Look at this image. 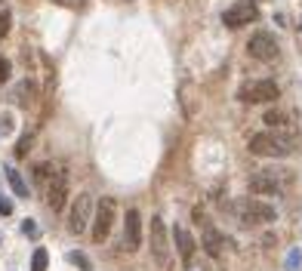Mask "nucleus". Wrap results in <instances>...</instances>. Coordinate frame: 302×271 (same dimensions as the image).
<instances>
[{"label":"nucleus","instance_id":"obj_11","mask_svg":"<svg viewBox=\"0 0 302 271\" xmlns=\"http://www.w3.org/2000/svg\"><path fill=\"white\" fill-rule=\"evenodd\" d=\"M256 19H259L256 0H238V4H232L229 10L222 13V25L225 28H244V25H250Z\"/></svg>","mask_w":302,"mask_h":271},{"label":"nucleus","instance_id":"obj_4","mask_svg":"<svg viewBox=\"0 0 302 271\" xmlns=\"http://www.w3.org/2000/svg\"><path fill=\"white\" fill-rule=\"evenodd\" d=\"M148 250H151V259H155L158 268H167V265H170L173 247H170L167 225H164L161 216H151V225H148Z\"/></svg>","mask_w":302,"mask_h":271},{"label":"nucleus","instance_id":"obj_5","mask_svg":"<svg viewBox=\"0 0 302 271\" xmlns=\"http://www.w3.org/2000/svg\"><path fill=\"white\" fill-rule=\"evenodd\" d=\"M281 96V87L275 81H247L238 90V99L244 105H262V102H275Z\"/></svg>","mask_w":302,"mask_h":271},{"label":"nucleus","instance_id":"obj_1","mask_svg":"<svg viewBox=\"0 0 302 271\" xmlns=\"http://www.w3.org/2000/svg\"><path fill=\"white\" fill-rule=\"evenodd\" d=\"M247 148H250V154H256V158H287V154L293 151V139L266 130V133L250 136Z\"/></svg>","mask_w":302,"mask_h":271},{"label":"nucleus","instance_id":"obj_13","mask_svg":"<svg viewBox=\"0 0 302 271\" xmlns=\"http://www.w3.org/2000/svg\"><path fill=\"white\" fill-rule=\"evenodd\" d=\"M173 247H176V253H179V259H182V265H192L195 250H198V241L188 235L182 225H176V228H173Z\"/></svg>","mask_w":302,"mask_h":271},{"label":"nucleus","instance_id":"obj_2","mask_svg":"<svg viewBox=\"0 0 302 271\" xmlns=\"http://www.w3.org/2000/svg\"><path fill=\"white\" fill-rule=\"evenodd\" d=\"M293 182V170H259L256 176H250V191L253 195H272L281 198L284 188Z\"/></svg>","mask_w":302,"mask_h":271},{"label":"nucleus","instance_id":"obj_18","mask_svg":"<svg viewBox=\"0 0 302 271\" xmlns=\"http://www.w3.org/2000/svg\"><path fill=\"white\" fill-rule=\"evenodd\" d=\"M53 173H56V170H53V164H37V167H34V179H37V182H44V185L53 179Z\"/></svg>","mask_w":302,"mask_h":271},{"label":"nucleus","instance_id":"obj_10","mask_svg":"<svg viewBox=\"0 0 302 271\" xmlns=\"http://www.w3.org/2000/svg\"><path fill=\"white\" fill-rule=\"evenodd\" d=\"M68 198H71L68 173H65V170H56V173H53V179L47 182V207H50L53 213H62V210H65V204H68Z\"/></svg>","mask_w":302,"mask_h":271},{"label":"nucleus","instance_id":"obj_19","mask_svg":"<svg viewBox=\"0 0 302 271\" xmlns=\"http://www.w3.org/2000/svg\"><path fill=\"white\" fill-rule=\"evenodd\" d=\"M10 22H13L10 10H7V7H0V41L7 37V31H10Z\"/></svg>","mask_w":302,"mask_h":271},{"label":"nucleus","instance_id":"obj_15","mask_svg":"<svg viewBox=\"0 0 302 271\" xmlns=\"http://www.w3.org/2000/svg\"><path fill=\"white\" fill-rule=\"evenodd\" d=\"M7 182H10V188L16 191V198H22V201H28V182L22 179V173L19 170H7Z\"/></svg>","mask_w":302,"mask_h":271},{"label":"nucleus","instance_id":"obj_17","mask_svg":"<svg viewBox=\"0 0 302 271\" xmlns=\"http://www.w3.org/2000/svg\"><path fill=\"white\" fill-rule=\"evenodd\" d=\"M47 265H50V253L44 247H37L31 256V271H47Z\"/></svg>","mask_w":302,"mask_h":271},{"label":"nucleus","instance_id":"obj_8","mask_svg":"<svg viewBox=\"0 0 302 271\" xmlns=\"http://www.w3.org/2000/svg\"><path fill=\"white\" fill-rule=\"evenodd\" d=\"M247 53H250L256 62H275V59L281 56V47H278V41H275V34L256 31V34H250V41H247Z\"/></svg>","mask_w":302,"mask_h":271},{"label":"nucleus","instance_id":"obj_3","mask_svg":"<svg viewBox=\"0 0 302 271\" xmlns=\"http://www.w3.org/2000/svg\"><path fill=\"white\" fill-rule=\"evenodd\" d=\"M235 213L244 225H272V222H278V210L266 201H259V198H241L235 204Z\"/></svg>","mask_w":302,"mask_h":271},{"label":"nucleus","instance_id":"obj_14","mask_svg":"<svg viewBox=\"0 0 302 271\" xmlns=\"http://www.w3.org/2000/svg\"><path fill=\"white\" fill-rule=\"evenodd\" d=\"M13 99H16L19 105H31V102L37 99V81H34V77H25V81H22V84L16 87Z\"/></svg>","mask_w":302,"mask_h":271},{"label":"nucleus","instance_id":"obj_20","mask_svg":"<svg viewBox=\"0 0 302 271\" xmlns=\"http://www.w3.org/2000/svg\"><path fill=\"white\" fill-rule=\"evenodd\" d=\"M68 259H71L74 265H81L84 271H93V262H90V256H87V253H71Z\"/></svg>","mask_w":302,"mask_h":271},{"label":"nucleus","instance_id":"obj_7","mask_svg":"<svg viewBox=\"0 0 302 271\" xmlns=\"http://www.w3.org/2000/svg\"><path fill=\"white\" fill-rule=\"evenodd\" d=\"M90 216H93V195L90 191H81V195L71 201V210H68V231L71 235H84L87 225H90Z\"/></svg>","mask_w":302,"mask_h":271},{"label":"nucleus","instance_id":"obj_24","mask_svg":"<svg viewBox=\"0 0 302 271\" xmlns=\"http://www.w3.org/2000/svg\"><path fill=\"white\" fill-rule=\"evenodd\" d=\"M0 133H4V136L13 133V114H4V118H0Z\"/></svg>","mask_w":302,"mask_h":271},{"label":"nucleus","instance_id":"obj_6","mask_svg":"<svg viewBox=\"0 0 302 271\" xmlns=\"http://www.w3.org/2000/svg\"><path fill=\"white\" fill-rule=\"evenodd\" d=\"M115 213H118L115 198H99L96 216H93V241H96V244H105V241H108L111 225H115Z\"/></svg>","mask_w":302,"mask_h":271},{"label":"nucleus","instance_id":"obj_25","mask_svg":"<svg viewBox=\"0 0 302 271\" xmlns=\"http://www.w3.org/2000/svg\"><path fill=\"white\" fill-rule=\"evenodd\" d=\"M31 151V136H22V142H19V148H16V154L19 158H25V154Z\"/></svg>","mask_w":302,"mask_h":271},{"label":"nucleus","instance_id":"obj_12","mask_svg":"<svg viewBox=\"0 0 302 271\" xmlns=\"http://www.w3.org/2000/svg\"><path fill=\"white\" fill-rule=\"evenodd\" d=\"M124 247H127V253H136L142 247V216L133 207L124 216Z\"/></svg>","mask_w":302,"mask_h":271},{"label":"nucleus","instance_id":"obj_22","mask_svg":"<svg viewBox=\"0 0 302 271\" xmlns=\"http://www.w3.org/2000/svg\"><path fill=\"white\" fill-rule=\"evenodd\" d=\"M22 235H25V238H37V235H41V228H37L34 219H25V222H22Z\"/></svg>","mask_w":302,"mask_h":271},{"label":"nucleus","instance_id":"obj_26","mask_svg":"<svg viewBox=\"0 0 302 271\" xmlns=\"http://www.w3.org/2000/svg\"><path fill=\"white\" fill-rule=\"evenodd\" d=\"M10 213H13V201L0 195V216H10Z\"/></svg>","mask_w":302,"mask_h":271},{"label":"nucleus","instance_id":"obj_21","mask_svg":"<svg viewBox=\"0 0 302 271\" xmlns=\"http://www.w3.org/2000/svg\"><path fill=\"white\" fill-rule=\"evenodd\" d=\"M299 265H302V253H299V247H293L290 256H287V271H296Z\"/></svg>","mask_w":302,"mask_h":271},{"label":"nucleus","instance_id":"obj_9","mask_svg":"<svg viewBox=\"0 0 302 271\" xmlns=\"http://www.w3.org/2000/svg\"><path fill=\"white\" fill-rule=\"evenodd\" d=\"M195 222L201 225V247H204V253H207L210 259H219L222 250H225V238L219 235V228H216L201 210H195Z\"/></svg>","mask_w":302,"mask_h":271},{"label":"nucleus","instance_id":"obj_16","mask_svg":"<svg viewBox=\"0 0 302 271\" xmlns=\"http://www.w3.org/2000/svg\"><path fill=\"white\" fill-rule=\"evenodd\" d=\"M262 124H269V127H287L290 124V114L281 111V108H269L266 118H262Z\"/></svg>","mask_w":302,"mask_h":271},{"label":"nucleus","instance_id":"obj_23","mask_svg":"<svg viewBox=\"0 0 302 271\" xmlns=\"http://www.w3.org/2000/svg\"><path fill=\"white\" fill-rule=\"evenodd\" d=\"M10 74H13V62L10 59H0V84H7Z\"/></svg>","mask_w":302,"mask_h":271}]
</instances>
